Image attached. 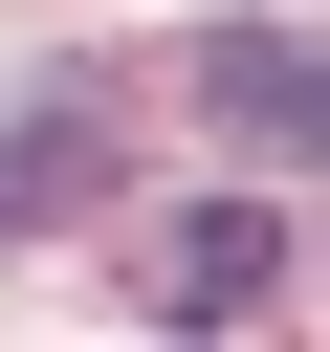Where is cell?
I'll return each mask as SVG.
<instances>
[{
	"label": "cell",
	"mask_w": 330,
	"mask_h": 352,
	"mask_svg": "<svg viewBox=\"0 0 330 352\" xmlns=\"http://www.w3.org/2000/svg\"><path fill=\"white\" fill-rule=\"evenodd\" d=\"M132 308H154V330H264V308H286V220H264V198H176L154 264H132Z\"/></svg>",
	"instance_id": "obj_1"
},
{
	"label": "cell",
	"mask_w": 330,
	"mask_h": 352,
	"mask_svg": "<svg viewBox=\"0 0 330 352\" xmlns=\"http://www.w3.org/2000/svg\"><path fill=\"white\" fill-rule=\"evenodd\" d=\"M110 198H132V110H110V88H66V110H22V132H0V242L110 220Z\"/></svg>",
	"instance_id": "obj_2"
},
{
	"label": "cell",
	"mask_w": 330,
	"mask_h": 352,
	"mask_svg": "<svg viewBox=\"0 0 330 352\" xmlns=\"http://www.w3.org/2000/svg\"><path fill=\"white\" fill-rule=\"evenodd\" d=\"M198 110H220L242 154H308V132H330V66H308V22H220V44H198Z\"/></svg>",
	"instance_id": "obj_3"
}]
</instances>
